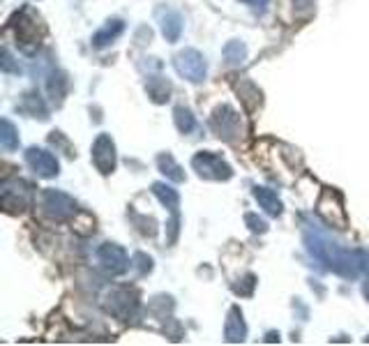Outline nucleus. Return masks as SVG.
<instances>
[{"instance_id": "nucleus-1", "label": "nucleus", "mask_w": 369, "mask_h": 346, "mask_svg": "<svg viewBox=\"0 0 369 346\" xmlns=\"http://www.w3.org/2000/svg\"><path fill=\"white\" fill-rule=\"evenodd\" d=\"M104 310L120 321L134 319L138 312V291L134 286H116L104 296Z\"/></svg>"}, {"instance_id": "nucleus-2", "label": "nucleus", "mask_w": 369, "mask_h": 346, "mask_svg": "<svg viewBox=\"0 0 369 346\" xmlns=\"http://www.w3.org/2000/svg\"><path fill=\"white\" fill-rule=\"evenodd\" d=\"M40 210L49 220L65 222V220L74 217L79 208H77V201H74L70 194H65L60 190H44L40 194Z\"/></svg>"}, {"instance_id": "nucleus-3", "label": "nucleus", "mask_w": 369, "mask_h": 346, "mask_svg": "<svg viewBox=\"0 0 369 346\" xmlns=\"http://www.w3.org/2000/svg\"><path fill=\"white\" fill-rule=\"evenodd\" d=\"M210 127H212V132L221 139V141H228V144H233V141H238L240 136H243V123H240L238 111L233 107H228V104H221V107H217L215 111H212Z\"/></svg>"}, {"instance_id": "nucleus-4", "label": "nucleus", "mask_w": 369, "mask_h": 346, "mask_svg": "<svg viewBox=\"0 0 369 346\" xmlns=\"http://www.w3.org/2000/svg\"><path fill=\"white\" fill-rule=\"evenodd\" d=\"M33 194L35 187L26 180H12V183H3V190H0V201H3V208L7 212H23L28 205L33 203Z\"/></svg>"}, {"instance_id": "nucleus-5", "label": "nucleus", "mask_w": 369, "mask_h": 346, "mask_svg": "<svg viewBox=\"0 0 369 346\" xmlns=\"http://www.w3.org/2000/svg\"><path fill=\"white\" fill-rule=\"evenodd\" d=\"M12 23L16 26V44L21 46L23 53H35L37 46H40V35H37V26H40V18L33 16L31 9H21L14 18Z\"/></svg>"}, {"instance_id": "nucleus-6", "label": "nucleus", "mask_w": 369, "mask_h": 346, "mask_svg": "<svg viewBox=\"0 0 369 346\" xmlns=\"http://www.w3.org/2000/svg\"><path fill=\"white\" fill-rule=\"evenodd\" d=\"M173 67L182 79H187L192 83H201L208 74L206 58H203L197 49H182L180 53H175Z\"/></svg>"}, {"instance_id": "nucleus-7", "label": "nucleus", "mask_w": 369, "mask_h": 346, "mask_svg": "<svg viewBox=\"0 0 369 346\" xmlns=\"http://www.w3.org/2000/svg\"><path fill=\"white\" fill-rule=\"evenodd\" d=\"M192 169L197 171L201 178H206V180H228L233 171H231V166L221 160L219 155L215 153H197L192 157Z\"/></svg>"}, {"instance_id": "nucleus-8", "label": "nucleus", "mask_w": 369, "mask_h": 346, "mask_svg": "<svg viewBox=\"0 0 369 346\" xmlns=\"http://www.w3.org/2000/svg\"><path fill=\"white\" fill-rule=\"evenodd\" d=\"M316 208L326 224H330V227H335V229H346L348 217H346V210H344V203H341L339 192L326 190L321 194Z\"/></svg>"}, {"instance_id": "nucleus-9", "label": "nucleus", "mask_w": 369, "mask_h": 346, "mask_svg": "<svg viewBox=\"0 0 369 346\" xmlns=\"http://www.w3.org/2000/svg\"><path fill=\"white\" fill-rule=\"evenodd\" d=\"M97 261L99 266L104 268L106 275H125L129 266H132V261H129L127 252L116 245V242H104L99 249H97Z\"/></svg>"}, {"instance_id": "nucleus-10", "label": "nucleus", "mask_w": 369, "mask_h": 346, "mask_svg": "<svg viewBox=\"0 0 369 346\" xmlns=\"http://www.w3.org/2000/svg\"><path fill=\"white\" fill-rule=\"evenodd\" d=\"M92 164L99 173H114L116 169V144L109 134H99L92 144Z\"/></svg>"}, {"instance_id": "nucleus-11", "label": "nucleus", "mask_w": 369, "mask_h": 346, "mask_svg": "<svg viewBox=\"0 0 369 346\" xmlns=\"http://www.w3.org/2000/svg\"><path fill=\"white\" fill-rule=\"evenodd\" d=\"M23 157H26V164L40 178H55L60 171V164L55 160V155L44 151V148H35V146L28 148Z\"/></svg>"}, {"instance_id": "nucleus-12", "label": "nucleus", "mask_w": 369, "mask_h": 346, "mask_svg": "<svg viewBox=\"0 0 369 346\" xmlns=\"http://www.w3.org/2000/svg\"><path fill=\"white\" fill-rule=\"evenodd\" d=\"M155 16H157V23L162 28V35L166 37L169 42H178L180 35H182V16L180 12H175L173 7H157L155 9Z\"/></svg>"}, {"instance_id": "nucleus-13", "label": "nucleus", "mask_w": 369, "mask_h": 346, "mask_svg": "<svg viewBox=\"0 0 369 346\" xmlns=\"http://www.w3.org/2000/svg\"><path fill=\"white\" fill-rule=\"evenodd\" d=\"M125 31V21L123 18H109V21L99 28V31L92 35V49H106L109 44H114L120 35Z\"/></svg>"}, {"instance_id": "nucleus-14", "label": "nucleus", "mask_w": 369, "mask_h": 346, "mask_svg": "<svg viewBox=\"0 0 369 346\" xmlns=\"http://www.w3.org/2000/svg\"><path fill=\"white\" fill-rule=\"evenodd\" d=\"M224 337L231 344L245 342V337H247V325H245V319H243V312H240V307H231V310H228L226 323H224Z\"/></svg>"}, {"instance_id": "nucleus-15", "label": "nucleus", "mask_w": 369, "mask_h": 346, "mask_svg": "<svg viewBox=\"0 0 369 346\" xmlns=\"http://www.w3.org/2000/svg\"><path fill=\"white\" fill-rule=\"evenodd\" d=\"M18 109L23 111V114H28L31 118H40V120H49V107L44 104V99L40 97V92H23L21 95V104H18Z\"/></svg>"}, {"instance_id": "nucleus-16", "label": "nucleus", "mask_w": 369, "mask_h": 346, "mask_svg": "<svg viewBox=\"0 0 369 346\" xmlns=\"http://www.w3.org/2000/svg\"><path fill=\"white\" fill-rule=\"evenodd\" d=\"M254 199L268 215H272V217H280L282 215L284 205L280 201V196H277V192L270 190V187H254Z\"/></svg>"}, {"instance_id": "nucleus-17", "label": "nucleus", "mask_w": 369, "mask_h": 346, "mask_svg": "<svg viewBox=\"0 0 369 346\" xmlns=\"http://www.w3.org/2000/svg\"><path fill=\"white\" fill-rule=\"evenodd\" d=\"M145 92L155 104H164L171 97V83L164 77H148L145 81Z\"/></svg>"}, {"instance_id": "nucleus-18", "label": "nucleus", "mask_w": 369, "mask_h": 346, "mask_svg": "<svg viewBox=\"0 0 369 346\" xmlns=\"http://www.w3.org/2000/svg\"><path fill=\"white\" fill-rule=\"evenodd\" d=\"M46 88H49V97L55 102V104H60L67 95V88H70V79L67 74L60 72V70H53L49 74V83H46Z\"/></svg>"}, {"instance_id": "nucleus-19", "label": "nucleus", "mask_w": 369, "mask_h": 346, "mask_svg": "<svg viewBox=\"0 0 369 346\" xmlns=\"http://www.w3.org/2000/svg\"><path fill=\"white\" fill-rule=\"evenodd\" d=\"M153 194L157 196V199H160L166 208H169V212L171 215H175L178 212V205H180V194L173 190L171 185H166V183H155L153 185Z\"/></svg>"}, {"instance_id": "nucleus-20", "label": "nucleus", "mask_w": 369, "mask_h": 346, "mask_svg": "<svg viewBox=\"0 0 369 346\" xmlns=\"http://www.w3.org/2000/svg\"><path fill=\"white\" fill-rule=\"evenodd\" d=\"M236 92H238V97L245 104L247 111H254L258 107V102H261V90H258L252 81H240V83H236Z\"/></svg>"}, {"instance_id": "nucleus-21", "label": "nucleus", "mask_w": 369, "mask_h": 346, "mask_svg": "<svg viewBox=\"0 0 369 346\" xmlns=\"http://www.w3.org/2000/svg\"><path fill=\"white\" fill-rule=\"evenodd\" d=\"M157 166H160V171L169 178V180L173 183H182L184 180V171H182V166L173 160V157L169 153H162V155H157Z\"/></svg>"}, {"instance_id": "nucleus-22", "label": "nucleus", "mask_w": 369, "mask_h": 346, "mask_svg": "<svg viewBox=\"0 0 369 346\" xmlns=\"http://www.w3.org/2000/svg\"><path fill=\"white\" fill-rule=\"evenodd\" d=\"M173 120H175V127H178L180 134H192L194 129H197V118H194V114L187 107H175Z\"/></svg>"}, {"instance_id": "nucleus-23", "label": "nucleus", "mask_w": 369, "mask_h": 346, "mask_svg": "<svg viewBox=\"0 0 369 346\" xmlns=\"http://www.w3.org/2000/svg\"><path fill=\"white\" fill-rule=\"evenodd\" d=\"M0 146H3V151L7 153H12L18 148V132L12 125V120L7 118H3V123H0Z\"/></svg>"}, {"instance_id": "nucleus-24", "label": "nucleus", "mask_w": 369, "mask_h": 346, "mask_svg": "<svg viewBox=\"0 0 369 346\" xmlns=\"http://www.w3.org/2000/svg\"><path fill=\"white\" fill-rule=\"evenodd\" d=\"M224 60L228 65H240L245 58H247V46L243 42H238V40H231L226 46H224Z\"/></svg>"}, {"instance_id": "nucleus-25", "label": "nucleus", "mask_w": 369, "mask_h": 346, "mask_svg": "<svg viewBox=\"0 0 369 346\" xmlns=\"http://www.w3.org/2000/svg\"><path fill=\"white\" fill-rule=\"evenodd\" d=\"M49 144L55 146V151H62L67 157H74V148H72V144L67 141V139H65L62 132H51L49 134Z\"/></svg>"}, {"instance_id": "nucleus-26", "label": "nucleus", "mask_w": 369, "mask_h": 346, "mask_svg": "<svg viewBox=\"0 0 369 346\" xmlns=\"http://www.w3.org/2000/svg\"><path fill=\"white\" fill-rule=\"evenodd\" d=\"M240 284H233V291L238 296H252L256 288V277L254 275H245L243 279H238Z\"/></svg>"}, {"instance_id": "nucleus-27", "label": "nucleus", "mask_w": 369, "mask_h": 346, "mask_svg": "<svg viewBox=\"0 0 369 346\" xmlns=\"http://www.w3.org/2000/svg\"><path fill=\"white\" fill-rule=\"evenodd\" d=\"M132 264L136 266L138 275H148L153 270V259L148 256V254H143V252H136L134 259H132Z\"/></svg>"}, {"instance_id": "nucleus-28", "label": "nucleus", "mask_w": 369, "mask_h": 346, "mask_svg": "<svg viewBox=\"0 0 369 346\" xmlns=\"http://www.w3.org/2000/svg\"><path fill=\"white\" fill-rule=\"evenodd\" d=\"M132 220L134 224H138V231H141L143 236H155V220L141 217V215H134V212H132Z\"/></svg>"}, {"instance_id": "nucleus-29", "label": "nucleus", "mask_w": 369, "mask_h": 346, "mask_svg": "<svg viewBox=\"0 0 369 346\" xmlns=\"http://www.w3.org/2000/svg\"><path fill=\"white\" fill-rule=\"evenodd\" d=\"M245 224L249 227V231H254V233H265V231H268V224H265V220L256 217L254 212H247V215H245Z\"/></svg>"}, {"instance_id": "nucleus-30", "label": "nucleus", "mask_w": 369, "mask_h": 346, "mask_svg": "<svg viewBox=\"0 0 369 346\" xmlns=\"http://www.w3.org/2000/svg\"><path fill=\"white\" fill-rule=\"evenodd\" d=\"M3 70L9 72V74H21V65L14 63V58H12V55H9L7 49L3 51Z\"/></svg>"}, {"instance_id": "nucleus-31", "label": "nucleus", "mask_w": 369, "mask_h": 346, "mask_svg": "<svg viewBox=\"0 0 369 346\" xmlns=\"http://www.w3.org/2000/svg\"><path fill=\"white\" fill-rule=\"evenodd\" d=\"M240 3H245V5H252V7H263L268 0H240Z\"/></svg>"}, {"instance_id": "nucleus-32", "label": "nucleus", "mask_w": 369, "mask_h": 346, "mask_svg": "<svg viewBox=\"0 0 369 346\" xmlns=\"http://www.w3.org/2000/svg\"><path fill=\"white\" fill-rule=\"evenodd\" d=\"M275 340H280V335H275V333L268 335V342H275Z\"/></svg>"}, {"instance_id": "nucleus-33", "label": "nucleus", "mask_w": 369, "mask_h": 346, "mask_svg": "<svg viewBox=\"0 0 369 346\" xmlns=\"http://www.w3.org/2000/svg\"><path fill=\"white\" fill-rule=\"evenodd\" d=\"M367 270H369V261H367Z\"/></svg>"}]
</instances>
